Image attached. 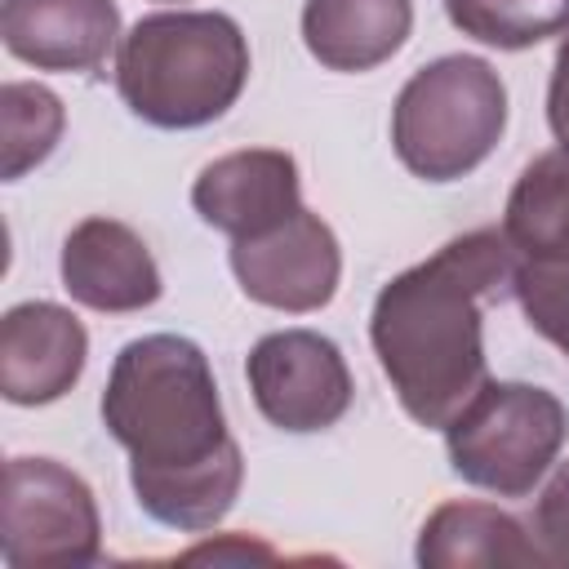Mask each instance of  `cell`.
<instances>
[{"label":"cell","instance_id":"2e32d148","mask_svg":"<svg viewBox=\"0 0 569 569\" xmlns=\"http://www.w3.org/2000/svg\"><path fill=\"white\" fill-rule=\"evenodd\" d=\"M67 129L62 98L36 80L0 84V173L18 182L27 169L44 164Z\"/></svg>","mask_w":569,"mask_h":569},{"label":"cell","instance_id":"5b68a950","mask_svg":"<svg viewBox=\"0 0 569 569\" xmlns=\"http://www.w3.org/2000/svg\"><path fill=\"white\" fill-rule=\"evenodd\" d=\"M569 436L556 391L533 382H485L445 427L449 467L498 498H525L551 471Z\"/></svg>","mask_w":569,"mask_h":569},{"label":"cell","instance_id":"d6986e66","mask_svg":"<svg viewBox=\"0 0 569 569\" xmlns=\"http://www.w3.org/2000/svg\"><path fill=\"white\" fill-rule=\"evenodd\" d=\"M542 565H569V462L551 471L533 502V525H529Z\"/></svg>","mask_w":569,"mask_h":569},{"label":"cell","instance_id":"8fae6325","mask_svg":"<svg viewBox=\"0 0 569 569\" xmlns=\"http://www.w3.org/2000/svg\"><path fill=\"white\" fill-rule=\"evenodd\" d=\"M62 289L71 302L107 316L142 311L160 298V267L147 240L120 218H84L62 240Z\"/></svg>","mask_w":569,"mask_h":569},{"label":"cell","instance_id":"5bb4252c","mask_svg":"<svg viewBox=\"0 0 569 569\" xmlns=\"http://www.w3.org/2000/svg\"><path fill=\"white\" fill-rule=\"evenodd\" d=\"M422 569H467V565H542L533 533L493 502H440L418 533Z\"/></svg>","mask_w":569,"mask_h":569},{"label":"cell","instance_id":"52a82bcc","mask_svg":"<svg viewBox=\"0 0 569 569\" xmlns=\"http://www.w3.org/2000/svg\"><path fill=\"white\" fill-rule=\"evenodd\" d=\"M244 378L258 413L293 436L325 431L351 409V369L316 329H280L253 342Z\"/></svg>","mask_w":569,"mask_h":569},{"label":"cell","instance_id":"7a4b0ae2","mask_svg":"<svg viewBox=\"0 0 569 569\" xmlns=\"http://www.w3.org/2000/svg\"><path fill=\"white\" fill-rule=\"evenodd\" d=\"M516 267L520 253L502 227H480L378 289L369 342L400 409L418 427L445 431L489 382L485 307L511 293Z\"/></svg>","mask_w":569,"mask_h":569},{"label":"cell","instance_id":"7c38bea8","mask_svg":"<svg viewBox=\"0 0 569 569\" xmlns=\"http://www.w3.org/2000/svg\"><path fill=\"white\" fill-rule=\"evenodd\" d=\"M4 49L36 71H98L120 49L116 0H4Z\"/></svg>","mask_w":569,"mask_h":569},{"label":"cell","instance_id":"e0dca14e","mask_svg":"<svg viewBox=\"0 0 569 569\" xmlns=\"http://www.w3.org/2000/svg\"><path fill=\"white\" fill-rule=\"evenodd\" d=\"M449 22L489 49H533L569 27V0H445Z\"/></svg>","mask_w":569,"mask_h":569},{"label":"cell","instance_id":"277c9868","mask_svg":"<svg viewBox=\"0 0 569 569\" xmlns=\"http://www.w3.org/2000/svg\"><path fill=\"white\" fill-rule=\"evenodd\" d=\"M507 129V84L471 53L418 67L391 107V147L422 182H453L480 169Z\"/></svg>","mask_w":569,"mask_h":569},{"label":"cell","instance_id":"ba28073f","mask_svg":"<svg viewBox=\"0 0 569 569\" xmlns=\"http://www.w3.org/2000/svg\"><path fill=\"white\" fill-rule=\"evenodd\" d=\"M231 271L249 302L307 316L338 293L342 249L329 222L302 204L280 227L249 240H231Z\"/></svg>","mask_w":569,"mask_h":569},{"label":"cell","instance_id":"4fadbf2b","mask_svg":"<svg viewBox=\"0 0 569 569\" xmlns=\"http://www.w3.org/2000/svg\"><path fill=\"white\" fill-rule=\"evenodd\" d=\"M413 0H307L302 44L329 71H373L405 49Z\"/></svg>","mask_w":569,"mask_h":569},{"label":"cell","instance_id":"9c48e42d","mask_svg":"<svg viewBox=\"0 0 569 569\" xmlns=\"http://www.w3.org/2000/svg\"><path fill=\"white\" fill-rule=\"evenodd\" d=\"M191 209L204 227L249 240L302 209L298 164L280 147H244L209 160L191 187Z\"/></svg>","mask_w":569,"mask_h":569},{"label":"cell","instance_id":"ac0fdd59","mask_svg":"<svg viewBox=\"0 0 569 569\" xmlns=\"http://www.w3.org/2000/svg\"><path fill=\"white\" fill-rule=\"evenodd\" d=\"M511 298L533 333L569 356V258H520Z\"/></svg>","mask_w":569,"mask_h":569},{"label":"cell","instance_id":"8992f818","mask_svg":"<svg viewBox=\"0 0 569 569\" xmlns=\"http://www.w3.org/2000/svg\"><path fill=\"white\" fill-rule=\"evenodd\" d=\"M0 551L9 569H84L102 556L93 489L53 458H9L0 498Z\"/></svg>","mask_w":569,"mask_h":569},{"label":"cell","instance_id":"3957f363","mask_svg":"<svg viewBox=\"0 0 569 569\" xmlns=\"http://www.w3.org/2000/svg\"><path fill=\"white\" fill-rule=\"evenodd\" d=\"M249 84V40L236 18L204 9L147 13L120 36L116 93L156 129H200Z\"/></svg>","mask_w":569,"mask_h":569},{"label":"cell","instance_id":"ffe728a7","mask_svg":"<svg viewBox=\"0 0 569 569\" xmlns=\"http://www.w3.org/2000/svg\"><path fill=\"white\" fill-rule=\"evenodd\" d=\"M547 124L560 151H569V27L560 31V49L551 62V84H547Z\"/></svg>","mask_w":569,"mask_h":569},{"label":"cell","instance_id":"30bf717a","mask_svg":"<svg viewBox=\"0 0 569 569\" xmlns=\"http://www.w3.org/2000/svg\"><path fill=\"white\" fill-rule=\"evenodd\" d=\"M89 356L84 325L58 302H18L0 320V396L9 405H53L62 400Z\"/></svg>","mask_w":569,"mask_h":569},{"label":"cell","instance_id":"7402d4cb","mask_svg":"<svg viewBox=\"0 0 569 569\" xmlns=\"http://www.w3.org/2000/svg\"><path fill=\"white\" fill-rule=\"evenodd\" d=\"M164 4H182V0H164Z\"/></svg>","mask_w":569,"mask_h":569},{"label":"cell","instance_id":"6da1fadb","mask_svg":"<svg viewBox=\"0 0 569 569\" xmlns=\"http://www.w3.org/2000/svg\"><path fill=\"white\" fill-rule=\"evenodd\" d=\"M102 427L129 453L133 498L156 525L204 533L236 507L244 458L227 431L209 356L191 338L124 342L107 373Z\"/></svg>","mask_w":569,"mask_h":569},{"label":"cell","instance_id":"44dd1931","mask_svg":"<svg viewBox=\"0 0 569 569\" xmlns=\"http://www.w3.org/2000/svg\"><path fill=\"white\" fill-rule=\"evenodd\" d=\"M222 560V556H249V560H271L276 551L271 547H262V542H244V538H236V542H200V547H191L187 551V560Z\"/></svg>","mask_w":569,"mask_h":569},{"label":"cell","instance_id":"9a60e30c","mask_svg":"<svg viewBox=\"0 0 569 569\" xmlns=\"http://www.w3.org/2000/svg\"><path fill=\"white\" fill-rule=\"evenodd\" d=\"M502 236L520 258H569V151H547L516 178Z\"/></svg>","mask_w":569,"mask_h":569}]
</instances>
